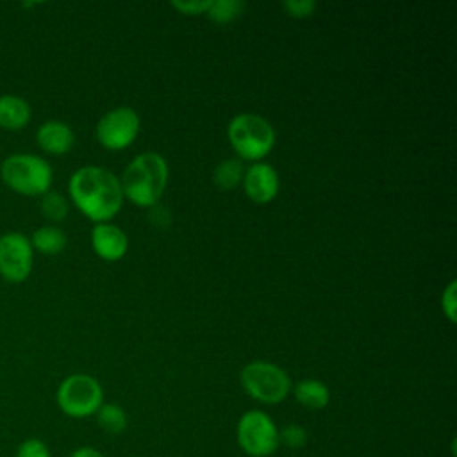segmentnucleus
Segmentation results:
<instances>
[{
    "mask_svg": "<svg viewBox=\"0 0 457 457\" xmlns=\"http://www.w3.org/2000/svg\"><path fill=\"white\" fill-rule=\"evenodd\" d=\"M243 187L246 196L255 204H268L278 193V175L277 170L262 161L253 162L243 175Z\"/></svg>",
    "mask_w": 457,
    "mask_h": 457,
    "instance_id": "10",
    "label": "nucleus"
},
{
    "mask_svg": "<svg viewBox=\"0 0 457 457\" xmlns=\"http://www.w3.org/2000/svg\"><path fill=\"white\" fill-rule=\"evenodd\" d=\"M39 209H41V214L52 221V223H59L62 220H66L68 216V211H70V204H68V198L57 191H46L43 196H41V202H39Z\"/></svg>",
    "mask_w": 457,
    "mask_h": 457,
    "instance_id": "18",
    "label": "nucleus"
},
{
    "mask_svg": "<svg viewBox=\"0 0 457 457\" xmlns=\"http://www.w3.org/2000/svg\"><path fill=\"white\" fill-rule=\"evenodd\" d=\"M68 193L75 207L95 223L109 221L125 198L120 179L96 164L77 168L68 180Z\"/></svg>",
    "mask_w": 457,
    "mask_h": 457,
    "instance_id": "1",
    "label": "nucleus"
},
{
    "mask_svg": "<svg viewBox=\"0 0 457 457\" xmlns=\"http://www.w3.org/2000/svg\"><path fill=\"white\" fill-rule=\"evenodd\" d=\"M236 441L250 457H270L278 448V428L270 414L259 409L246 411L236 425Z\"/></svg>",
    "mask_w": 457,
    "mask_h": 457,
    "instance_id": "7",
    "label": "nucleus"
},
{
    "mask_svg": "<svg viewBox=\"0 0 457 457\" xmlns=\"http://www.w3.org/2000/svg\"><path fill=\"white\" fill-rule=\"evenodd\" d=\"M55 402L62 414L75 420L87 418L104 403V389L93 375L71 373L57 386Z\"/></svg>",
    "mask_w": 457,
    "mask_h": 457,
    "instance_id": "6",
    "label": "nucleus"
},
{
    "mask_svg": "<svg viewBox=\"0 0 457 457\" xmlns=\"http://www.w3.org/2000/svg\"><path fill=\"white\" fill-rule=\"evenodd\" d=\"M70 457H104V453L93 446H79L70 453Z\"/></svg>",
    "mask_w": 457,
    "mask_h": 457,
    "instance_id": "25",
    "label": "nucleus"
},
{
    "mask_svg": "<svg viewBox=\"0 0 457 457\" xmlns=\"http://www.w3.org/2000/svg\"><path fill=\"white\" fill-rule=\"evenodd\" d=\"M32 118L30 104L14 93L0 95V129L16 132L23 129Z\"/></svg>",
    "mask_w": 457,
    "mask_h": 457,
    "instance_id": "13",
    "label": "nucleus"
},
{
    "mask_svg": "<svg viewBox=\"0 0 457 457\" xmlns=\"http://www.w3.org/2000/svg\"><path fill=\"white\" fill-rule=\"evenodd\" d=\"M37 146L52 155H62L73 148L75 134L66 121L46 120L36 130Z\"/></svg>",
    "mask_w": 457,
    "mask_h": 457,
    "instance_id": "12",
    "label": "nucleus"
},
{
    "mask_svg": "<svg viewBox=\"0 0 457 457\" xmlns=\"http://www.w3.org/2000/svg\"><path fill=\"white\" fill-rule=\"evenodd\" d=\"M282 7L293 18H307L314 12L316 2L314 0H286L282 2Z\"/></svg>",
    "mask_w": 457,
    "mask_h": 457,
    "instance_id": "23",
    "label": "nucleus"
},
{
    "mask_svg": "<svg viewBox=\"0 0 457 457\" xmlns=\"http://www.w3.org/2000/svg\"><path fill=\"white\" fill-rule=\"evenodd\" d=\"M30 245L36 252L45 255H57L66 248L68 237L57 225H43L37 227L29 237Z\"/></svg>",
    "mask_w": 457,
    "mask_h": 457,
    "instance_id": "15",
    "label": "nucleus"
},
{
    "mask_svg": "<svg viewBox=\"0 0 457 457\" xmlns=\"http://www.w3.org/2000/svg\"><path fill=\"white\" fill-rule=\"evenodd\" d=\"M4 186L23 196H43L50 191L54 171L45 157L29 152L7 155L0 164Z\"/></svg>",
    "mask_w": 457,
    "mask_h": 457,
    "instance_id": "3",
    "label": "nucleus"
},
{
    "mask_svg": "<svg viewBox=\"0 0 457 457\" xmlns=\"http://www.w3.org/2000/svg\"><path fill=\"white\" fill-rule=\"evenodd\" d=\"M278 443L286 445L291 450L303 448L307 443V430L296 423H289L282 430H278Z\"/></svg>",
    "mask_w": 457,
    "mask_h": 457,
    "instance_id": "20",
    "label": "nucleus"
},
{
    "mask_svg": "<svg viewBox=\"0 0 457 457\" xmlns=\"http://www.w3.org/2000/svg\"><path fill=\"white\" fill-rule=\"evenodd\" d=\"M91 246L100 259L120 261L129 250V237L118 225L96 223L91 230Z\"/></svg>",
    "mask_w": 457,
    "mask_h": 457,
    "instance_id": "11",
    "label": "nucleus"
},
{
    "mask_svg": "<svg viewBox=\"0 0 457 457\" xmlns=\"http://www.w3.org/2000/svg\"><path fill=\"white\" fill-rule=\"evenodd\" d=\"M14 457H52V455H50L48 445L43 439L27 437L18 445Z\"/></svg>",
    "mask_w": 457,
    "mask_h": 457,
    "instance_id": "21",
    "label": "nucleus"
},
{
    "mask_svg": "<svg viewBox=\"0 0 457 457\" xmlns=\"http://www.w3.org/2000/svg\"><path fill=\"white\" fill-rule=\"evenodd\" d=\"M34 266V248L29 236L5 232L0 236V277L11 284L29 278Z\"/></svg>",
    "mask_w": 457,
    "mask_h": 457,
    "instance_id": "9",
    "label": "nucleus"
},
{
    "mask_svg": "<svg viewBox=\"0 0 457 457\" xmlns=\"http://www.w3.org/2000/svg\"><path fill=\"white\" fill-rule=\"evenodd\" d=\"M245 7L241 0H211V7L205 14L216 23H230L245 12Z\"/></svg>",
    "mask_w": 457,
    "mask_h": 457,
    "instance_id": "19",
    "label": "nucleus"
},
{
    "mask_svg": "<svg viewBox=\"0 0 457 457\" xmlns=\"http://www.w3.org/2000/svg\"><path fill=\"white\" fill-rule=\"evenodd\" d=\"M441 307H443V312L445 316L455 323L457 321V316H455V311H457V280L452 278L448 282V286L445 287L443 295H441Z\"/></svg>",
    "mask_w": 457,
    "mask_h": 457,
    "instance_id": "22",
    "label": "nucleus"
},
{
    "mask_svg": "<svg viewBox=\"0 0 457 457\" xmlns=\"http://www.w3.org/2000/svg\"><path fill=\"white\" fill-rule=\"evenodd\" d=\"M241 386L246 395L261 403H280L293 387L284 368L268 361H252L241 370Z\"/></svg>",
    "mask_w": 457,
    "mask_h": 457,
    "instance_id": "5",
    "label": "nucleus"
},
{
    "mask_svg": "<svg viewBox=\"0 0 457 457\" xmlns=\"http://www.w3.org/2000/svg\"><path fill=\"white\" fill-rule=\"evenodd\" d=\"M245 175L243 162L239 159H225L221 161L214 171H212V180L220 189H234L241 184Z\"/></svg>",
    "mask_w": 457,
    "mask_h": 457,
    "instance_id": "17",
    "label": "nucleus"
},
{
    "mask_svg": "<svg viewBox=\"0 0 457 457\" xmlns=\"http://www.w3.org/2000/svg\"><path fill=\"white\" fill-rule=\"evenodd\" d=\"M228 141L234 152L245 161H259L275 146V129L255 112L236 114L227 127Z\"/></svg>",
    "mask_w": 457,
    "mask_h": 457,
    "instance_id": "4",
    "label": "nucleus"
},
{
    "mask_svg": "<svg viewBox=\"0 0 457 457\" xmlns=\"http://www.w3.org/2000/svg\"><path fill=\"white\" fill-rule=\"evenodd\" d=\"M295 400L311 411L325 409L330 402V391L325 382L318 378H303L291 387Z\"/></svg>",
    "mask_w": 457,
    "mask_h": 457,
    "instance_id": "14",
    "label": "nucleus"
},
{
    "mask_svg": "<svg viewBox=\"0 0 457 457\" xmlns=\"http://www.w3.org/2000/svg\"><path fill=\"white\" fill-rule=\"evenodd\" d=\"M121 191L132 204L139 207H154L168 184V164L157 152H143L136 155L125 168Z\"/></svg>",
    "mask_w": 457,
    "mask_h": 457,
    "instance_id": "2",
    "label": "nucleus"
},
{
    "mask_svg": "<svg viewBox=\"0 0 457 457\" xmlns=\"http://www.w3.org/2000/svg\"><path fill=\"white\" fill-rule=\"evenodd\" d=\"M95 416H96L98 427L111 436L121 434L129 425L127 412L118 403H102L100 409L95 412Z\"/></svg>",
    "mask_w": 457,
    "mask_h": 457,
    "instance_id": "16",
    "label": "nucleus"
},
{
    "mask_svg": "<svg viewBox=\"0 0 457 457\" xmlns=\"http://www.w3.org/2000/svg\"><path fill=\"white\" fill-rule=\"evenodd\" d=\"M171 7L182 14H205L211 7V0H171Z\"/></svg>",
    "mask_w": 457,
    "mask_h": 457,
    "instance_id": "24",
    "label": "nucleus"
},
{
    "mask_svg": "<svg viewBox=\"0 0 457 457\" xmlns=\"http://www.w3.org/2000/svg\"><path fill=\"white\" fill-rule=\"evenodd\" d=\"M139 114L129 105H120L107 111L98 120L95 134L102 146L109 150H123L134 143L139 134Z\"/></svg>",
    "mask_w": 457,
    "mask_h": 457,
    "instance_id": "8",
    "label": "nucleus"
}]
</instances>
